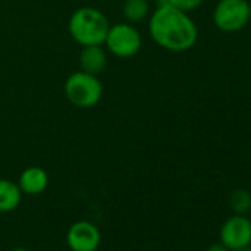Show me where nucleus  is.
Wrapping results in <instances>:
<instances>
[{
  "label": "nucleus",
  "instance_id": "6e6552de",
  "mask_svg": "<svg viewBox=\"0 0 251 251\" xmlns=\"http://www.w3.org/2000/svg\"><path fill=\"white\" fill-rule=\"evenodd\" d=\"M18 186L23 191V194L39 195L43 191H46V188L49 186V175L42 167L37 166L28 167L21 173Z\"/></svg>",
  "mask_w": 251,
  "mask_h": 251
},
{
  "label": "nucleus",
  "instance_id": "dca6fc26",
  "mask_svg": "<svg viewBox=\"0 0 251 251\" xmlns=\"http://www.w3.org/2000/svg\"><path fill=\"white\" fill-rule=\"evenodd\" d=\"M236 251H251V247L248 245V247H244V248H241V250H236Z\"/></svg>",
  "mask_w": 251,
  "mask_h": 251
},
{
  "label": "nucleus",
  "instance_id": "1a4fd4ad",
  "mask_svg": "<svg viewBox=\"0 0 251 251\" xmlns=\"http://www.w3.org/2000/svg\"><path fill=\"white\" fill-rule=\"evenodd\" d=\"M106 62H108V58H106V52L102 48V45L83 46V50L80 52L81 71L98 75L105 70Z\"/></svg>",
  "mask_w": 251,
  "mask_h": 251
},
{
  "label": "nucleus",
  "instance_id": "2eb2a0df",
  "mask_svg": "<svg viewBox=\"0 0 251 251\" xmlns=\"http://www.w3.org/2000/svg\"><path fill=\"white\" fill-rule=\"evenodd\" d=\"M11 251H30V250H27V248H24V247H17V248H12Z\"/></svg>",
  "mask_w": 251,
  "mask_h": 251
},
{
  "label": "nucleus",
  "instance_id": "7ed1b4c3",
  "mask_svg": "<svg viewBox=\"0 0 251 251\" xmlns=\"http://www.w3.org/2000/svg\"><path fill=\"white\" fill-rule=\"evenodd\" d=\"M64 90H65L67 99L78 108L95 106L100 100L102 92H103L98 75H93L84 71L73 73L67 78Z\"/></svg>",
  "mask_w": 251,
  "mask_h": 251
},
{
  "label": "nucleus",
  "instance_id": "39448f33",
  "mask_svg": "<svg viewBox=\"0 0 251 251\" xmlns=\"http://www.w3.org/2000/svg\"><path fill=\"white\" fill-rule=\"evenodd\" d=\"M105 45L112 55L118 58H130L141 50L142 37L130 24H115L109 27Z\"/></svg>",
  "mask_w": 251,
  "mask_h": 251
},
{
  "label": "nucleus",
  "instance_id": "423d86ee",
  "mask_svg": "<svg viewBox=\"0 0 251 251\" xmlns=\"http://www.w3.org/2000/svg\"><path fill=\"white\" fill-rule=\"evenodd\" d=\"M220 242L230 251L251 244V220L245 214L230 216L220 227Z\"/></svg>",
  "mask_w": 251,
  "mask_h": 251
},
{
  "label": "nucleus",
  "instance_id": "4468645a",
  "mask_svg": "<svg viewBox=\"0 0 251 251\" xmlns=\"http://www.w3.org/2000/svg\"><path fill=\"white\" fill-rule=\"evenodd\" d=\"M207 251H230L229 248H226L222 242L220 244H213L207 248Z\"/></svg>",
  "mask_w": 251,
  "mask_h": 251
},
{
  "label": "nucleus",
  "instance_id": "a211bd4d",
  "mask_svg": "<svg viewBox=\"0 0 251 251\" xmlns=\"http://www.w3.org/2000/svg\"><path fill=\"white\" fill-rule=\"evenodd\" d=\"M148 2H150V0H148Z\"/></svg>",
  "mask_w": 251,
  "mask_h": 251
},
{
  "label": "nucleus",
  "instance_id": "f03ea898",
  "mask_svg": "<svg viewBox=\"0 0 251 251\" xmlns=\"http://www.w3.org/2000/svg\"><path fill=\"white\" fill-rule=\"evenodd\" d=\"M109 27L108 18L95 8L77 9L68 23L71 37L81 46L103 45Z\"/></svg>",
  "mask_w": 251,
  "mask_h": 251
},
{
  "label": "nucleus",
  "instance_id": "f8f14e48",
  "mask_svg": "<svg viewBox=\"0 0 251 251\" xmlns=\"http://www.w3.org/2000/svg\"><path fill=\"white\" fill-rule=\"evenodd\" d=\"M229 205L235 214H245L251 208V194L247 189L238 188L229 197Z\"/></svg>",
  "mask_w": 251,
  "mask_h": 251
},
{
  "label": "nucleus",
  "instance_id": "9b49d317",
  "mask_svg": "<svg viewBox=\"0 0 251 251\" xmlns=\"http://www.w3.org/2000/svg\"><path fill=\"white\" fill-rule=\"evenodd\" d=\"M150 14L148 0H126L123 5V15L130 23H139Z\"/></svg>",
  "mask_w": 251,
  "mask_h": 251
},
{
  "label": "nucleus",
  "instance_id": "0eeeda50",
  "mask_svg": "<svg viewBox=\"0 0 251 251\" xmlns=\"http://www.w3.org/2000/svg\"><path fill=\"white\" fill-rule=\"evenodd\" d=\"M67 244L73 251H96L100 244V232L87 220L73 223L67 232Z\"/></svg>",
  "mask_w": 251,
  "mask_h": 251
},
{
  "label": "nucleus",
  "instance_id": "9d476101",
  "mask_svg": "<svg viewBox=\"0 0 251 251\" xmlns=\"http://www.w3.org/2000/svg\"><path fill=\"white\" fill-rule=\"evenodd\" d=\"M23 200V191L18 183L9 179H0V213H11L18 208Z\"/></svg>",
  "mask_w": 251,
  "mask_h": 251
},
{
  "label": "nucleus",
  "instance_id": "ddd939ff",
  "mask_svg": "<svg viewBox=\"0 0 251 251\" xmlns=\"http://www.w3.org/2000/svg\"><path fill=\"white\" fill-rule=\"evenodd\" d=\"M160 3L169 5L182 12H192L202 5V0H160Z\"/></svg>",
  "mask_w": 251,
  "mask_h": 251
},
{
  "label": "nucleus",
  "instance_id": "20e7f679",
  "mask_svg": "<svg viewBox=\"0 0 251 251\" xmlns=\"http://www.w3.org/2000/svg\"><path fill=\"white\" fill-rule=\"evenodd\" d=\"M213 23L223 33H236L250 23L248 0H219L213 9Z\"/></svg>",
  "mask_w": 251,
  "mask_h": 251
},
{
  "label": "nucleus",
  "instance_id": "f3484780",
  "mask_svg": "<svg viewBox=\"0 0 251 251\" xmlns=\"http://www.w3.org/2000/svg\"><path fill=\"white\" fill-rule=\"evenodd\" d=\"M250 21H251V3H250Z\"/></svg>",
  "mask_w": 251,
  "mask_h": 251
},
{
  "label": "nucleus",
  "instance_id": "f257e3e1",
  "mask_svg": "<svg viewBox=\"0 0 251 251\" xmlns=\"http://www.w3.org/2000/svg\"><path fill=\"white\" fill-rule=\"evenodd\" d=\"M150 34L166 50L186 52L198 40V27L186 12L160 3L150 18Z\"/></svg>",
  "mask_w": 251,
  "mask_h": 251
}]
</instances>
